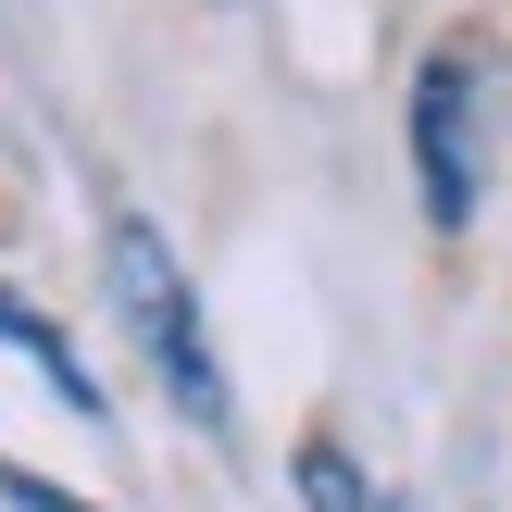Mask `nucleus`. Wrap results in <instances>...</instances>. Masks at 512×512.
<instances>
[{
	"mask_svg": "<svg viewBox=\"0 0 512 512\" xmlns=\"http://www.w3.org/2000/svg\"><path fill=\"white\" fill-rule=\"evenodd\" d=\"M300 512H375L363 463H350L338 438H300Z\"/></svg>",
	"mask_w": 512,
	"mask_h": 512,
	"instance_id": "20e7f679",
	"label": "nucleus"
},
{
	"mask_svg": "<svg viewBox=\"0 0 512 512\" xmlns=\"http://www.w3.org/2000/svg\"><path fill=\"white\" fill-rule=\"evenodd\" d=\"M100 263H113V313L138 325V350H150V375L175 388V413L225 438V363H213V338H200V288H188V263L163 250V225L113 213V225H100Z\"/></svg>",
	"mask_w": 512,
	"mask_h": 512,
	"instance_id": "f257e3e1",
	"label": "nucleus"
},
{
	"mask_svg": "<svg viewBox=\"0 0 512 512\" xmlns=\"http://www.w3.org/2000/svg\"><path fill=\"white\" fill-rule=\"evenodd\" d=\"M0 512H88V500H63L50 475H25V463H0Z\"/></svg>",
	"mask_w": 512,
	"mask_h": 512,
	"instance_id": "39448f33",
	"label": "nucleus"
},
{
	"mask_svg": "<svg viewBox=\"0 0 512 512\" xmlns=\"http://www.w3.org/2000/svg\"><path fill=\"white\" fill-rule=\"evenodd\" d=\"M0 350H25V363H38V375H50V388H63V400H75V413H100V375H88V350H75V338H63V325H50V313H38V300H13V288H0Z\"/></svg>",
	"mask_w": 512,
	"mask_h": 512,
	"instance_id": "7ed1b4c3",
	"label": "nucleus"
},
{
	"mask_svg": "<svg viewBox=\"0 0 512 512\" xmlns=\"http://www.w3.org/2000/svg\"><path fill=\"white\" fill-rule=\"evenodd\" d=\"M413 175H425V225H475L488 200V50L438 38L413 75Z\"/></svg>",
	"mask_w": 512,
	"mask_h": 512,
	"instance_id": "f03ea898",
	"label": "nucleus"
}]
</instances>
